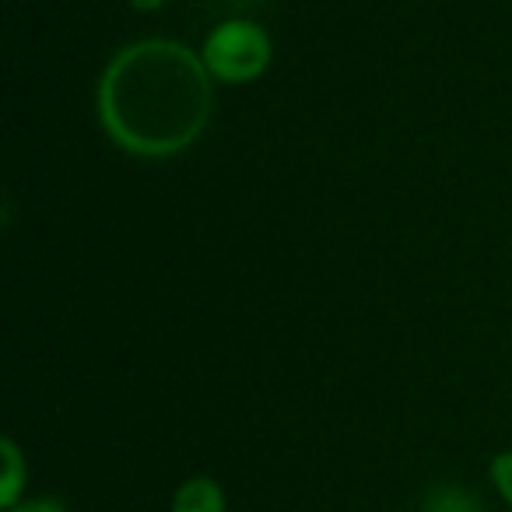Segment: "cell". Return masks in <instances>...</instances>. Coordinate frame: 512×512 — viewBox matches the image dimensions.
<instances>
[{"label":"cell","mask_w":512,"mask_h":512,"mask_svg":"<svg viewBox=\"0 0 512 512\" xmlns=\"http://www.w3.org/2000/svg\"><path fill=\"white\" fill-rule=\"evenodd\" d=\"M106 137L137 158H172L200 141L214 113V78L176 39H137L113 53L95 92Z\"/></svg>","instance_id":"cell-1"},{"label":"cell","mask_w":512,"mask_h":512,"mask_svg":"<svg viewBox=\"0 0 512 512\" xmlns=\"http://www.w3.org/2000/svg\"><path fill=\"white\" fill-rule=\"evenodd\" d=\"M0 456H4V477H0V505L4 509H15L22 502L25 481H29V463H25L22 449L11 435L0 439Z\"/></svg>","instance_id":"cell-4"},{"label":"cell","mask_w":512,"mask_h":512,"mask_svg":"<svg viewBox=\"0 0 512 512\" xmlns=\"http://www.w3.org/2000/svg\"><path fill=\"white\" fill-rule=\"evenodd\" d=\"M271 57V36L253 18H225L207 32L204 46H200V60L214 85H249V81L264 78Z\"/></svg>","instance_id":"cell-2"},{"label":"cell","mask_w":512,"mask_h":512,"mask_svg":"<svg viewBox=\"0 0 512 512\" xmlns=\"http://www.w3.org/2000/svg\"><path fill=\"white\" fill-rule=\"evenodd\" d=\"M491 484H495L498 495L512 505V449H505V453H498L495 460H491Z\"/></svg>","instance_id":"cell-6"},{"label":"cell","mask_w":512,"mask_h":512,"mask_svg":"<svg viewBox=\"0 0 512 512\" xmlns=\"http://www.w3.org/2000/svg\"><path fill=\"white\" fill-rule=\"evenodd\" d=\"M8 512H71L60 498L53 495H39V498H22V502L15 505V509Z\"/></svg>","instance_id":"cell-7"},{"label":"cell","mask_w":512,"mask_h":512,"mask_svg":"<svg viewBox=\"0 0 512 512\" xmlns=\"http://www.w3.org/2000/svg\"><path fill=\"white\" fill-rule=\"evenodd\" d=\"M127 4H130L134 11H158V8L165 4V0H127Z\"/></svg>","instance_id":"cell-8"},{"label":"cell","mask_w":512,"mask_h":512,"mask_svg":"<svg viewBox=\"0 0 512 512\" xmlns=\"http://www.w3.org/2000/svg\"><path fill=\"white\" fill-rule=\"evenodd\" d=\"M421 512H484L481 498L470 495L463 484H439L425 495Z\"/></svg>","instance_id":"cell-5"},{"label":"cell","mask_w":512,"mask_h":512,"mask_svg":"<svg viewBox=\"0 0 512 512\" xmlns=\"http://www.w3.org/2000/svg\"><path fill=\"white\" fill-rule=\"evenodd\" d=\"M235 8H249V4H260V0H232Z\"/></svg>","instance_id":"cell-9"},{"label":"cell","mask_w":512,"mask_h":512,"mask_svg":"<svg viewBox=\"0 0 512 512\" xmlns=\"http://www.w3.org/2000/svg\"><path fill=\"white\" fill-rule=\"evenodd\" d=\"M169 512H228L225 488L207 474L186 477L176 488V495H172Z\"/></svg>","instance_id":"cell-3"}]
</instances>
